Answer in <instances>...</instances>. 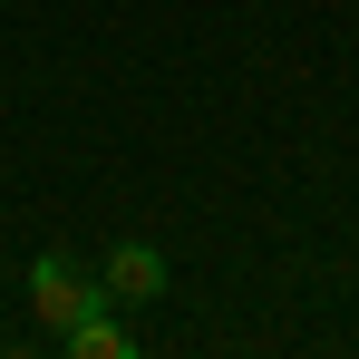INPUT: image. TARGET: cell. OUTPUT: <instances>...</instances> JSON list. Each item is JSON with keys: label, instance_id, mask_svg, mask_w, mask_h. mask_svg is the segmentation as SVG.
Returning <instances> with one entry per match:
<instances>
[{"label": "cell", "instance_id": "obj_1", "mask_svg": "<svg viewBox=\"0 0 359 359\" xmlns=\"http://www.w3.org/2000/svg\"><path fill=\"white\" fill-rule=\"evenodd\" d=\"M97 262H78V252H68V243H49V252H39V262H29V320H39V330H68V320H78V311H97Z\"/></svg>", "mask_w": 359, "mask_h": 359}, {"label": "cell", "instance_id": "obj_2", "mask_svg": "<svg viewBox=\"0 0 359 359\" xmlns=\"http://www.w3.org/2000/svg\"><path fill=\"white\" fill-rule=\"evenodd\" d=\"M165 252L156 243H107V262H97V292L117 301V311H146V301H165Z\"/></svg>", "mask_w": 359, "mask_h": 359}, {"label": "cell", "instance_id": "obj_3", "mask_svg": "<svg viewBox=\"0 0 359 359\" xmlns=\"http://www.w3.org/2000/svg\"><path fill=\"white\" fill-rule=\"evenodd\" d=\"M59 350H68V359H126V350H136V340H126L117 301H97V311H78V320H68V330H59Z\"/></svg>", "mask_w": 359, "mask_h": 359}]
</instances>
